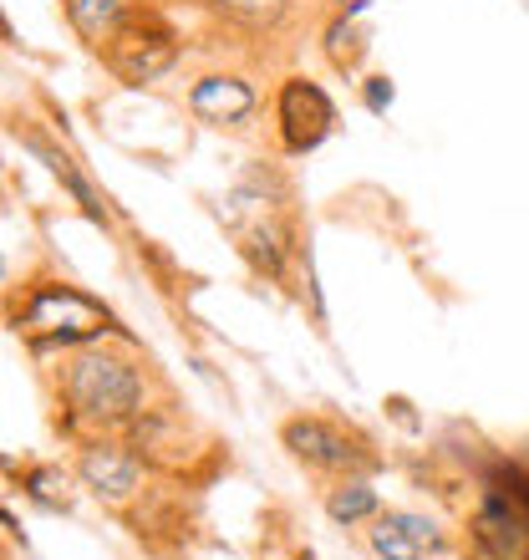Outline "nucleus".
I'll list each match as a JSON object with an SVG mask.
<instances>
[{"label":"nucleus","instance_id":"nucleus-1","mask_svg":"<svg viewBox=\"0 0 529 560\" xmlns=\"http://www.w3.org/2000/svg\"><path fill=\"white\" fill-rule=\"evenodd\" d=\"M57 393V428L67 439H97V433H128L132 418L148 408V368L122 352L118 337L87 341L57 357L51 372Z\"/></svg>","mask_w":529,"mask_h":560},{"label":"nucleus","instance_id":"nucleus-2","mask_svg":"<svg viewBox=\"0 0 529 560\" xmlns=\"http://www.w3.org/2000/svg\"><path fill=\"white\" fill-rule=\"evenodd\" d=\"M11 331L36 357H46V352L61 357V352H72V347H87V341L122 337L118 316L103 301H92L82 285H72V280H61V276L26 280L11 295Z\"/></svg>","mask_w":529,"mask_h":560},{"label":"nucleus","instance_id":"nucleus-3","mask_svg":"<svg viewBox=\"0 0 529 560\" xmlns=\"http://www.w3.org/2000/svg\"><path fill=\"white\" fill-rule=\"evenodd\" d=\"M122 439L143 454V464L163 479H184V485H199L220 469V443L209 439L204 428L184 418V408L174 402H148L143 413L132 418V428Z\"/></svg>","mask_w":529,"mask_h":560},{"label":"nucleus","instance_id":"nucleus-4","mask_svg":"<svg viewBox=\"0 0 529 560\" xmlns=\"http://www.w3.org/2000/svg\"><path fill=\"white\" fill-rule=\"evenodd\" d=\"M184 61V36L153 0H138V11L128 15V26L113 36V46L103 51V67L128 88H148L163 82Z\"/></svg>","mask_w":529,"mask_h":560},{"label":"nucleus","instance_id":"nucleus-5","mask_svg":"<svg viewBox=\"0 0 529 560\" xmlns=\"http://www.w3.org/2000/svg\"><path fill=\"white\" fill-rule=\"evenodd\" d=\"M280 448L310 474H326V479H346V474H372L377 469V454L372 443L356 433V428L337 423L326 413H295L280 423Z\"/></svg>","mask_w":529,"mask_h":560},{"label":"nucleus","instance_id":"nucleus-6","mask_svg":"<svg viewBox=\"0 0 529 560\" xmlns=\"http://www.w3.org/2000/svg\"><path fill=\"white\" fill-rule=\"evenodd\" d=\"M77 485L87 489L92 500H103L107 510H118V515H128L132 504L148 494V464L143 454L132 448L122 433H97V439H82L77 443Z\"/></svg>","mask_w":529,"mask_h":560},{"label":"nucleus","instance_id":"nucleus-7","mask_svg":"<svg viewBox=\"0 0 529 560\" xmlns=\"http://www.w3.org/2000/svg\"><path fill=\"white\" fill-rule=\"evenodd\" d=\"M270 118H275V138L285 159H306L326 138L337 133V103L331 92L306 72L280 77L275 92H270Z\"/></svg>","mask_w":529,"mask_h":560},{"label":"nucleus","instance_id":"nucleus-8","mask_svg":"<svg viewBox=\"0 0 529 560\" xmlns=\"http://www.w3.org/2000/svg\"><path fill=\"white\" fill-rule=\"evenodd\" d=\"M184 107H189L204 128L245 133V128L260 118V88H255V77L239 72V67H209V72H199L189 82Z\"/></svg>","mask_w":529,"mask_h":560},{"label":"nucleus","instance_id":"nucleus-9","mask_svg":"<svg viewBox=\"0 0 529 560\" xmlns=\"http://www.w3.org/2000/svg\"><path fill=\"white\" fill-rule=\"evenodd\" d=\"M132 11H138V0H61V15H67L72 36L87 46V51H97V57H103L107 46H113V36L128 26Z\"/></svg>","mask_w":529,"mask_h":560},{"label":"nucleus","instance_id":"nucleus-10","mask_svg":"<svg viewBox=\"0 0 529 560\" xmlns=\"http://www.w3.org/2000/svg\"><path fill=\"white\" fill-rule=\"evenodd\" d=\"M362 15H367V0H346L331 11V21L321 26V51L331 57L337 72H356L362 57H367V31H362Z\"/></svg>","mask_w":529,"mask_h":560},{"label":"nucleus","instance_id":"nucleus-11","mask_svg":"<svg viewBox=\"0 0 529 560\" xmlns=\"http://www.w3.org/2000/svg\"><path fill=\"white\" fill-rule=\"evenodd\" d=\"M321 510H326V520H331V525L356 530V525H372V520L383 515V500H377V489H372L367 474H346V479H331Z\"/></svg>","mask_w":529,"mask_h":560},{"label":"nucleus","instance_id":"nucleus-12","mask_svg":"<svg viewBox=\"0 0 529 560\" xmlns=\"http://www.w3.org/2000/svg\"><path fill=\"white\" fill-rule=\"evenodd\" d=\"M367 546L377 560H427L433 556V546H427L423 535L412 530L408 520H402V510H383V515L367 525Z\"/></svg>","mask_w":529,"mask_h":560},{"label":"nucleus","instance_id":"nucleus-13","mask_svg":"<svg viewBox=\"0 0 529 560\" xmlns=\"http://www.w3.org/2000/svg\"><path fill=\"white\" fill-rule=\"evenodd\" d=\"M199 5L245 31H275L291 21V0H199Z\"/></svg>","mask_w":529,"mask_h":560},{"label":"nucleus","instance_id":"nucleus-14","mask_svg":"<svg viewBox=\"0 0 529 560\" xmlns=\"http://www.w3.org/2000/svg\"><path fill=\"white\" fill-rule=\"evenodd\" d=\"M26 143H31V153H36V159H42L46 168H51V174L61 178V189L72 194L77 205L87 209V214H92V220H97V224H107V209H103V199H97V194H92V184H87V178L77 174V163L67 159V153H61L57 143H46V138H26Z\"/></svg>","mask_w":529,"mask_h":560},{"label":"nucleus","instance_id":"nucleus-15","mask_svg":"<svg viewBox=\"0 0 529 560\" xmlns=\"http://www.w3.org/2000/svg\"><path fill=\"white\" fill-rule=\"evenodd\" d=\"M72 479L77 474L57 469V464H26V469H21L26 494L36 504H46V510H72Z\"/></svg>","mask_w":529,"mask_h":560},{"label":"nucleus","instance_id":"nucleus-16","mask_svg":"<svg viewBox=\"0 0 529 560\" xmlns=\"http://www.w3.org/2000/svg\"><path fill=\"white\" fill-rule=\"evenodd\" d=\"M372 88H367V107L372 113H383L387 103H392V82H387V77H367Z\"/></svg>","mask_w":529,"mask_h":560}]
</instances>
